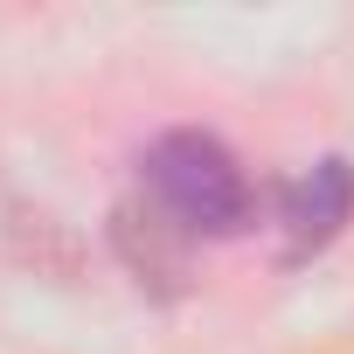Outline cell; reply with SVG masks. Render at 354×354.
Here are the masks:
<instances>
[{
	"label": "cell",
	"instance_id": "obj_1",
	"mask_svg": "<svg viewBox=\"0 0 354 354\" xmlns=\"http://www.w3.org/2000/svg\"><path fill=\"white\" fill-rule=\"evenodd\" d=\"M146 188L188 236H236L257 216L250 174L236 167V153L216 132H167V139H153Z\"/></svg>",
	"mask_w": 354,
	"mask_h": 354
},
{
	"label": "cell",
	"instance_id": "obj_2",
	"mask_svg": "<svg viewBox=\"0 0 354 354\" xmlns=\"http://www.w3.org/2000/svg\"><path fill=\"white\" fill-rule=\"evenodd\" d=\"M111 250H118V264L146 285V292H160V299H181L188 292V230L174 223L153 195L139 202H118L111 209Z\"/></svg>",
	"mask_w": 354,
	"mask_h": 354
},
{
	"label": "cell",
	"instance_id": "obj_3",
	"mask_svg": "<svg viewBox=\"0 0 354 354\" xmlns=\"http://www.w3.org/2000/svg\"><path fill=\"white\" fill-rule=\"evenodd\" d=\"M347 216H354V167H347V160H313L299 181L285 188V202H278L285 250H292V257L326 250V243L340 236Z\"/></svg>",
	"mask_w": 354,
	"mask_h": 354
}]
</instances>
